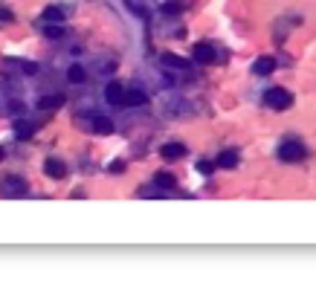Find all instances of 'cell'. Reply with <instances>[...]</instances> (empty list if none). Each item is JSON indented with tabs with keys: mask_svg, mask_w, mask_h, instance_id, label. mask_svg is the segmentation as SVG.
Wrapping results in <instances>:
<instances>
[{
	"mask_svg": "<svg viewBox=\"0 0 316 284\" xmlns=\"http://www.w3.org/2000/svg\"><path fill=\"white\" fill-rule=\"evenodd\" d=\"M264 104H270L273 110H287V107L293 104V96H290V90H284V87H270L264 93Z\"/></svg>",
	"mask_w": 316,
	"mask_h": 284,
	"instance_id": "obj_1",
	"label": "cell"
},
{
	"mask_svg": "<svg viewBox=\"0 0 316 284\" xmlns=\"http://www.w3.org/2000/svg\"><path fill=\"white\" fill-rule=\"evenodd\" d=\"M26 189H29V186H26V180L12 177V174L0 180V194H3V197H20V194H26Z\"/></svg>",
	"mask_w": 316,
	"mask_h": 284,
	"instance_id": "obj_2",
	"label": "cell"
},
{
	"mask_svg": "<svg viewBox=\"0 0 316 284\" xmlns=\"http://www.w3.org/2000/svg\"><path fill=\"white\" fill-rule=\"evenodd\" d=\"M305 157V145L302 142H282L279 145V160L282 163H299Z\"/></svg>",
	"mask_w": 316,
	"mask_h": 284,
	"instance_id": "obj_3",
	"label": "cell"
},
{
	"mask_svg": "<svg viewBox=\"0 0 316 284\" xmlns=\"http://www.w3.org/2000/svg\"><path fill=\"white\" fill-rule=\"evenodd\" d=\"M192 55H195V61H198V64H212V61H217V52H215L212 44H195Z\"/></svg>",
	"mask_w": 316,
	"mask_h": 284,
	"instance_id": "obj_4",
	"label": "cell"
},
{
	"mask_svg": "<svg viewBox=\"0 0 316 284\" xmlns=\"http://www.w3.org/2000/svg\"><path fill=\"white\" fill-rule=\"evenodd\" d=\"M105 99H107V104H113V107H125L122 104V99H125V87L119 82H110L107 87H105Z\"/></svg>",
	"mask_w": 316,
	"mask_h": 284,
	"instance_id": "obj_5",
	"label": "cell"
},
{
	"mask_svg": "<svg viewBox=\"0 0 316 284\" xmlns=\"http://www.w3.org/2000/svg\"><path fill=\"white\" fill-rule=\"evenodd\" d=\"M44 174L52 177V180H64V177H67V166L61 163V160H55V157H52V160L44 163Z\"/></svg>",
	"mask_w": 316,
	"mask_h": 284,
	"instance_id": "obj_6",
	"label": "cell"
},
{
	"mask_svg": "<svg viewBox=\"0 0 316 284\" xmlns=\"http://www.w3.org/2000/svg\"><path fill=\"white\" fill-rule=\"evenodd\" d=\"M160 154H163V160H180L186 154V145L183 142H166V145L160 148Z\"/></svg>",
	"mask_w": 316,
	"mask_h": 284,
	"instance_id": "obj_7",
	"label": "cell"
},
{
	"mask_svg": "<svg viewBox=\"0 0 316 284\" xmlns=\"http://www.w3.org/2000/svg\"><path fill=\"white\" fill-rule=\"evenodd\" d=\"M122 104H128V107H142V104H148V96H145L142 90H125Z\"/></svg>",
	"mask_w": 316,
	"mask_h": 284,
	"instance_id": "obj_8",
	"label": "cell"
},
{
	"mask_svg": "<svg viewBox=\"0 0 316 284\" xmlns=\"http://www.w3.org/2000/svg\"><path fill=\"white\" fill-rule=\"evenodd\" d=\"M273 70H276V61H273V58H258V61L252 64V73H255V76H270Z\"/></svg>",
	"mask_w": 316,
	"mask_h": 284,
	"instance_id": "obj_9",
	"label": "cell"
},
{
	"mask_svg": "<svg viewBox=\"0 0 316 284\" xmlns=\"http://www.w3.org/2000/svg\"><path fill=\"white\" fill-rule=\"evenodd\" d=\"M163 64L168 70H192V61H183V58H177V55H163Z\"/></svg>",
	"mask_w": 316,
	"mask_h": 284,
	"instance_id": "obj_10",
	"label": "cell"
},
{
	"mask_svg": "<svg viewBox=\"0 0 316 284\" xmlns=\"http://www.w3.org/2000/svg\"><path fill=\"white\" fill-rule=\"evenodd\" d=\"M93 131L102 134V136H107L110 131H113V122H110L107 116H93Z\"/></svg>",
	"mask_w": 316,
	"mask_h": 284,
	"instance_id": "obj_11",
	"label": "cell"
},
{
	"mask_svg": "<svg viewBox=\"0 0 316 284\" xmlns=\"http://www.w3.org/2000/svg\"><path fill=\"white\" fill-rule=\"evenodd\" d=\"M217 166H220V168H235V166H238V154H235V151H220Z\"/></svg>",
	"mask_w": 316,
	"mask_h": 284,
	"instance_id": "obj_12",
	"label": "cell"
},
{
	"mask_svg": "<svg viewBox=\"0 0 316 284\" xmlns=\"http://www.w3.org/2000/svg\"><path fill=\"white\" fill-rule=\"evenodd\" d=\"M154 183L160 186V189H174L177 180H174V174H168V171H160L157 177H154Z\"/></svg>",
	"mask_w": 316,
	"mask_h": 284,
	"instance_id": "obj_13",
	"label": "cell"
},
{
	"mask_svg": "<svg viewBox=\"0 0 316 284\" xmlns=\"http://www.w3.org/2000/svg\"><path fill=\"white\" fill-rule=\"evenodd\" d=\"M64 9H61V6H50V9H47V12H44V20H50V23H61V20H64Z\"/></svg>",
	"mask_w": 316,
	"mask_h": 284,
	"instance_id": "obj_14",
	"label": "cell"
},
{
	"mask_svg": "<svg viewBox=\"0 0 316 284\" xmlns=\"http://www.w3.org/2000/svg\"><path fill=\"white\" fill-rule=\"evenodd\" d=\"M64 104V96H44L38 107H44V110H55V107H61Z\"/></svg>",
	"mask_w": 316,
	"mask_h": 284,
	"instance_id": "obj_15",
	"label": "cell"
},
{
	"mask_svg": "<svg viewBox=\"0 0 316 284\" xmlns=\"http://www.w3.org/2000/svg\"><path fill=\"white\" fill-rule=\"evenodd\" d=\"M67 79L73 84H82L84 82V70H82V64H73V67L67 70Z\"/></svg>",
	"mask_w": 316,
	"mask_h": 284,
	"instance_id": "obj_16",
	"label": "cell"
},
{
	"mask_svg": "<svg viewBox=\"0 0 316 284\" xmlns=\"http://www.w3.org/2000/svg\"><path fill=\"white\" fill-rule=\"evenodd\" d=\"M15 134L20 136V139H29V136H32V125H29V122H17Z\"/></svg>",
	"mask_w": 316,
	"mask_h": 284,
	"instance_id": "obj_17",
	"label": "cell"
},
{
	"mask_svg": "<svg viewBox=\"0 0 316 284\" xmlns=\"http://www.w3.org/2000/svg\"><path fill=\"white\" fill-rule=\"evenodd\" d=\"M180 9H183V6H180V3H177V0H168L166 6H163V12H166V15H177V12H180Z\"/></svg>",
	"mask_w": 316,
	"mask_h": 284,
	"instance_id": "obj_18",
	"label": "cell"
},
{
	"mask_svg": "<svg viewBox=\"0 0 316 284\" xmlns=\"http://www.w3.org/2000/svg\"><path fill=\"white\" fill-rule=\"evenodd\" d=\"M44 35L55 41V38H61V35H64V29H61V23H58V26H47V29H44Z\"/></svg>",
	"mask_w": 316,
	"mask_h": 284,
	"instance_id": "obj_19",
	"label": "cell"
},
{
	"mask_svg": "<svg viewBox=\"0 0 316 284\" xmlns=\"http://www.w3.org/2000/svg\"><path fill=\"white\" fill-rule=\"evenodd\" d=\"M20 70L32 76V73H38V64H32V61H23V64H20Z\"/></svg>",
	"mask_w": 316,
	"mask_h": 284,
	"instance_id": "obj_20",
	"label": "cell"
},
{
	"mask_svg": "<svg viewBox=\"0 0 316 284\" xmlns=\"http://www.w3.org/2000/svg\"><path fill=\"white\" fill-rule=\"evenodd\" d=\"M198 168H200V171H203V174H209V171H212V163H206V160H200V163H198Z\"/></svg>",
	"mask_w": 316,
	"mask_h": 284,
	"instance_id": "obj_21",
	"label": "cell"
},
{
	"mask_svg": "<svg viewBox=\"0 0 316 284\" xmlns=\"http://www.w3.org/2000/svg\"><path fill=\"white\" fill-rule=\"evenodd\" d=\"M0 20H12V12H9V9H3V6H0Z\"/></svg>",
	"mask_w": 316,
	"mask_h": 284,
	"instance_id": "obj_22",
	"label": "cell"
},
{
	"mask_svg": "<svg viewBox=\"0 0 316 284\" xmlns=\"http://www.w3.org/2000/svg\"><path fill=\"white\" fill-rule=\"evenodd\" d=\"M0 160H3V148H0Z\"/></svg>",
	"mask_w": 316,
	"mask_h": 284,
	"instance_id": "obj_23",
	"label": "cell"
}]
</instances>
